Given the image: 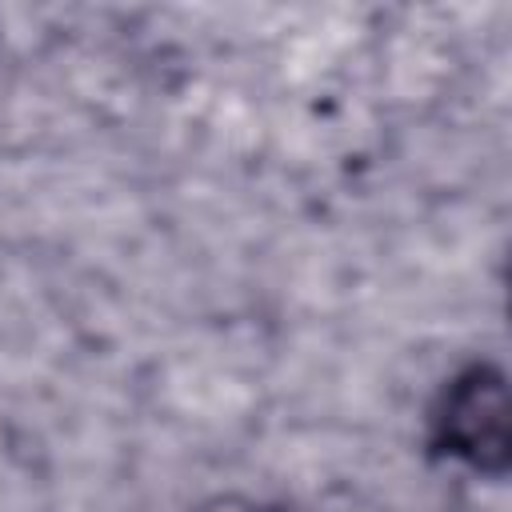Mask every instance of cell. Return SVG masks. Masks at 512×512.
<instances>
[{"mask_svg": "<svg viewBox=\"0 0 512 512\" xmlns=\"http://www.w3.org/2000/svg\"><path fill=\"white\" fill-rule=\"evenodd\" d=\"M428 444L448 456L468 464L472 472L484 476H504L512 464V400H508V376L476 360L460 368L428 420Z\"/></svg>", "mask_w": 512, "mask_h": 512, "instance_id": "1", "label": "cell"}]
</instances>
